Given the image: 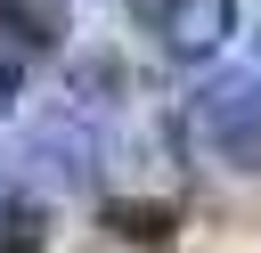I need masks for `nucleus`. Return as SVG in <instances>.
I'll return each instance as SVG.
<instances>
[{
	"mask_svg": "<svg viewBox=\"0 0 261 253\" xmlns=\"http://www.w3.org/2000/svg\"><path fill=\"white\" fill-rule=\"evenodd\" d=\"M106 229H114L122 245L163 253V245L179 237V204H163V196H114V204H106Z\"/></svg>",
	"mask_w": 261,
	"mask_h": 253,
	"instance_id": "5",
	"label": "nucleus"
},
{
	"mask_svg": "<svg viewBox=\"0 0 261 253\" xmlns=\"http://www.w3.org/2000/svg\"><path fill=\"white\" fill-rule=\"evenodd\" d=\"M65 33H73V0H0V49L8 57L65 49Z\"/></svg>",
	"mask_w": 261,
	"mask_h": 253,
	"instance_id": "4",
	"label": "nucleus"
},
{
	"mask_svg": "<svg viewBox=\"0 0 261 253\" xmlns=\"http://www.w3.org/2000/svg\"><path fill=\"white\" fill-rule=\"evenodd\" d=\"M49 245V204L41 196H8L0 204V253H41Z\"/></svg>",
	"mask_w": 261,
	"mask_h": 253,
	"instance_id": "7",
	"label": "nucleus"
},
{
	"mask_svg": "<svg viewBox=\"0 0 261 253\" xmlns=\"http://www.w3.org/2000/svg\"><path fill=\"white\" fill-rule=\"evenodd\" d=\"M65 90H73V98H90V106H114V98L130 90V73H122V57H114V49H82V57L65 65Z\"/></svg>",
	"mask_w": 261,
	"mask_h": 253,
	"instance_id": "6",
	"label": "nucleus"
},
{
	"mask_svg": "<svg viewBox=\"0 0 261 253\" xmlns=\"http://www.w3.org/2000/svg\"><path fill=\"white\" fill-rule=\"evenodd\" d=\"M228 163H245V171H261V131H253V139H245V147H237Z\"/></svg>",
	"mask_w": 261,
	"mask_h": 253,
	"instance_id": "9",
	"label": "nucleus"
},
{
	"mask_svg": "<svg viewBox=\"0 0 261 253\" xmlns=\"http://www.w3.org/2000/svg\"><path fill=\"white\" fill-rule=\"evenodd\" d=\"M237 33V0H163L155 8V41L171 57H220Z\"/></svg>",
	"mask_w": 261,
	"mask_h": 253,
	"instance_id": "3",
	"label": "nucleus"
},
{
	"mask_svg": "<svg viewBox=\"0 0 261 253\" xmlns=\"http://www.w3.org/2000/svg\"><path fill=\"white\" fill-rule=\"evenodd\" d=\"M24 155L49 163V171L73 180V188L98 180V139H90V122H82V106H49V114H33V122H24Z\"/></svg>",
	"mask_w": 261,
	"mask_h": 253,
	"instance_id": "2",
	"label": "nucleus"
},
{
	"mask_svg": "<svg viewBox=\"0 0 261 253\" xmlns=\"http://www.w3.org/2000/svg\"><path fill=\"white\" fill-rule=\"evenodd\" d=\"M16 98H24V57H8V49H0V114H8Z\"/></svg>",
	"mask_w": 261,
	"mask_h": 253,
	"instance_id": "8",
	"label": "nucleus"
},
{
	"mask_svg": "<svg viewBox=\"0 0 261 253\" xmlns=\"http://www.w3.org/2000/svg\"><path fill=\"white\" fill-rule=\"evenodd\" d=\"M188 122H196V131H204L220 155H237V147L261 131V57L204 73V82L188 90Z\"/></svg>",
	"mask_w": 261,
	"mask_h": 253,
	"instance_id": "1",
	"label": "nucleus"
},
{
	"mask_svg": "<svg viewBox=\"0 0 261 253\" xmlns=\"http://www.w3.org/2000/svg\"><path fill=\"white\" fill-rule=\"evenodd\" d=\"M0 204H8V196H0Z\"/></svg>",
	"mask_w": 261,
	"mask_h": 253,
	"instance_id": "10",
	"label": "nucleus"
}]
</instances>
